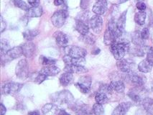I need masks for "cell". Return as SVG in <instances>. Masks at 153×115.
<instances>
[{"label":"cell","mask_w":153,"mask_h":115,"mask_svg":"<svg viewBox=\"0 0 153 115\" xmlns=\"http://www.w3.org/2000/svg\"><path fill=\"white\" fill-rule=\"evenodd\" d=\"M63 61L64 63H65V65H82L83 63H85L84 58H73L69 55H65L63 57Z\"/></svg>","instance_id":"21"},{"label":"cell","mask_w":153,"mask_h":115,"mask_svg":"<svg viewBox=\"0 0 153 115\" xmlns=\"http://www.w3.org/2000/svg\"><path fill=\"white\" fill-rule=\"evenodd\" d=\"M136 7L140 11H144V10H145V9L147 8L146 4L142 1H137V3L136 4Z\"/></svg>","instance_id":"41"},{"label":"cell","mask_w":153,"mask_h":115,"mask_svg":"<svg viewBox=\"0 0 153 115\" xmlns=\"http://www.w3.org/2000/svg\"><path fill=\"white\" fill-rule=\"evenodd\" d=\"M58 114H66V115H68V113H67L66 111H65L63 109H60L59 113H58Z\"/></svg>","instance_id":"47"},{"label":"cell","mask_w":153,"mask_h":115,"mask_svg":"<svg viewBox=\"0 0 153 115\" xmlns=\"http://www.w3.org/2000/svg\"><path fill=\"white\" fill-rule=\"evenodd\" d=\"M95 101L97 103L104 104L108 102V96L106 93H104V92L99 91L96 94L95 96Z\"/></svg>","instance_id":"31"},{"label":"cell","mask_w":153,"mask_h":115,"mask_svg":"<svg viewBox=\"0 0 153 115\" xmlns=\"http://www.w3.org/2000/svg\"><path fill=\"white\" fill-rule=\"evenodd\" d=\"M153 64L151 63L150 61H149L148 59H146L143 60L139 63L138 65V70H140V72L142 73H149L152 70Z\"/></svg>","instance_id":"23"},{"label":"cell","mask_w":153,"mask_h":115,"mask_svg":"<svg viewBox=\"0 0 153 115\" xmlns=\"http://www.w3.org/2000/svg\"><path fill=\"white\" fill-rule=\"evenodd\" d=\"M122 35L110 45V50H111V53L117 61L122 59L124 57L126 53L129 52V47H130L129 41L122 38Z\"/></svg>","instance_id":"1"},{"label":"cell","mask_w":153,"mask_h":115,"mask_svg":"<svg viewBox=\"0 0 153 115\" xmlns=\"http://www.w3.org/2000/svg\"><path fill=\"white\" fill-rule=\"evenodd\" d=\"M0 22H1V33H2L3 32L6 30V27H7L6 22L4 20V19H3L2 17H0Z\"/></svg>","instance_id":"42"},{"label":"cell","mask_w":153,"mask_h":115,"mask_svg":"<svg viewBox=\"0 0 153 115\" xmlns=\"http://www.w3.org/2000/svg\"><path fill=\"white\" fill-rule=\"evenodd\" d=\"M54 38L56 40V43L60 47H66L68 44L69 39L66 34L61 31H57L54 33Z\"/></svg>","instance_id":"15"},{"label":"cell","mask_w":153,"mask_h":115,"mask_svg":"<svg viewBox=\"0 0 153 115\" xmlns=\"http://www.w3.org/2000/svg\"><path fill=\"white\" fill-rule=\"evenodd\" d=\"M60 109H58L55 104H46L42 108V112L43 114H58Z\"/></svg>","instance_id":"20"},{"label":"cell","mask_w":153,"mask_h":115,"mask_svg":"<svg viewBox=\"0 0 153 115\" xmlns=\"http://www.w3.org/2000/svg\"><path fill=\"white\" fill-rule=\"evenodd\" d=\"M42 13H43L42 8L40 5L37 7H30L27 11V17H31V18L41 17Z\"/></svg>","instance_id":"24"},{"label":"cell","mask_w":153,"mask_h":115,"mask_svg":"<svg viewBox=\"0 0 153 115\" xmlns=\"http://www.w3.org/2000/svg\"><path fill=\"white\" fill-rule=\"evenodd\" d=\"M13 3L15 7L22 10H25V11H27L30 9L28 4L26 2H25L24 1H22V0H14Z\"/></svg>","instance_id":"34"},{"label":"cell","mask_w":153,"mask_h":115,"mask_svg":"<svg viewBox=\"0 0 153 115\" xmlns=\"http://www.w3.org/2000/svg\"><path fill=\"white\" fill-rule=\"evenodd\" d=\"M64 70L72 73H85L88 72V69L82 65H66Z\"/></svg>","instance_id":"16"},{"label":"cell","mask_w":153,"mask_h":115,"mask_svg":"<svg viewBox=\"0 0 153 115\" xmlns=\"http://www.w3.org/2000/svg\"><path fill=\"white\" fill-rule=\"evenodd\" d=\"M28 62L26 59L20 60L16 66V76L21 80H25L29 76Z\"/></svg>","instance_id":"4"},{"label":"cell","mask_w":153,"mask_h":115,"mask_svg":"<svg viewBox=\"0 0 153 115\" xmlns=\"http://www.w3.org/2000/svg\"><path fill=\"white\" fill-rule=\"evenodd\" d=\"M147 59H148L153 64V47H149V50H147Z\"/></svg>","instance_id":"40"},{"label":"cell","mask_w":153,"mask_h":115,"mask_svg":"<svg viewBox=\"0 0 153 115\" xmlns=\"http://www.w3.org/2000/svg\"><path fill=\"white\" fill-rule=\"evenodd\" d=\"M39 61L43 65H55L56 63V61L53 58H51L49 57H46L44 56H40V58H39Z\"/></svg>","instance_id":"32"},{"label":"cell","mask_w":153,"mask_h":115,"mask_svg":"<svg viewBox=\"0 0 153 115\" xmlns=\"http://www.w3.org/2000/svg\"><path fill=\"white\" fill-rule=\"evenodd\" d=\"M86 54V50H85L83 47H79V46H71V47H68V55H69L73 58H85Z\"/></svg>","instance_id":"9"},{"label":"cell","mask_w":153,"mask_h":115,"mask_svg":"<svg viewBox=\"0 0 153 115\" xmlns=\"http://www.w3.org/2000/svg\"><path fill=\"white\" fill-rule=\"evenodd\" d=\"M127 76L129 78V81H130L134 86H143L144 84H145V77L140 75V74L135 73V72H133L132 70L129 72V73H127Z\"/></svg>","instance_id":"14"},{"label":"cell","mask_w":153,"mask_h":115,"mask_svg":"<svg viewBox=\"0 0 153 115\" xmlns=\"http://www.w3.org/2000/svg\"><path fill=\"white\" fill-rule=\"evenodd\" d=\"M39 34V31L37 30H27L25 31L22 33L23 38H25V40H27V41H31L33 40L37 35Z\"/></svg>","instance_id":"28"},{"label":"cell","mask_w":153,"mask_h":115,"mask_svg":"<svg viewBox=\"0 0 153 115\" xmlns=\"http://www.w3.org/2000/svg\"><path fill=\"white\" fill-rule=\"evenodd\" d=\"M31 7H37L40 5V0H27Z\"/></svg>","instance_id":"43"},{"label":"cell","mask_w":153,"mask_h":115,"mask_svg":"<svg viewBox=\"0 0 153 115\" xmlns=\"http://www.w3.org/2000/svg\"><path fill=\"white\" fill-rule=\"evenodd\" d=\"M91 0H81V2H80V7L82 10H86L90 4Z\"/></svg>","instance_id":"39"},{"label":"cell","mask_w":153,"mask_h":115,"mask_svg":"<svg viewBox=\"0 0 153 115\" xmlns=\"http://www.w3.org/2000/svg\"><path fill=\"white\" fill-rule=\"evenodd\" d=\"M107 10V1L106 0H97L94 3L92 11L98 15H102Z\"/></svg>","instance_id":"10"},{"label":"cell","mask_w":153,"mask_h":115,"mask_svg":"<svg viewBox=\"0 0 153 115\" xmlns=\"http://www.w3.org/2000/svg\"><path fill=\"white\" fill-rule=\"evenodd\" d=\"M67 17L66 12L64 10H58L53 14L51 17V22H52L53 26L57 28L63 27L65 24V19Z\"/></svg>","instance_id":"6"},{"label":"cell","mask_w":153,"mask_h":115,"mask_svg":"<svg viewBox=\"0 0 153 115\" xmlns=\"http://www.w3.org/2000/svg\"><path fill=\"white\" fill-rule=\"evenodd\" d=\"M140 33H141V36L142 38H143V40H147V39L149 38V30L147 29V28H144L140 32Z\"/></svg>","instance_id":"38"},{"label":"cell","mask_w":153,"mask_h":115,"mask_svg":"<svg viewBox=\"0 0 153 115\" xmlns=\"http://www.w3.org/2000/svg\"><path fill=\"white\" fill-rule=\"evenodd\" d=\"M117 66L120 70L124 73H129L132 70L133 66H134V63L132 62L129 61L127 59H121L118 60L117 63Z\"/></svg>","instance_id":"11"},{"label":"cell","mask_w":153,"mask_h":115,"mask_svg":"<svg viewBox=\"0 0 153 115\" xmlns=\"http://www.w3.org/2000/svg\"><path fill=\"white\" fill-rule=\"evenodd\" d=\"M10 49V45L7 40L2 39L1 41V56L5 55Z\"/></svg>","instance_id":"35"},{"label":"cell","mask_w":153,"mask_h":115,"mask_svg":"<svg viewBox=\"0 0 153 115\" xmlns=\"http://www.w3.org/2000/svg\"><path fill=\"white\" fill-rule=\"evenodd\" d=\"M81 40H83V41L85 42V43L88 44V45H93V44L95 42V40L94 39L92 38V37L88 36V34L86 35H82V37L81 38Z\"/></svg>","instance_id":"37"},{"label":"cell","mask_w":153,"mask_h":115,"mask_svg":"<svg viewBox=\"0 0 153 115\" xmlns=\"http://www.w3.org/2000/svg\"><path fill=\"white\" fill-rule=\"evenodd\" d=\"M22 55L23 51L22 46H16V47L10 48L8 50V52L5 55H3V56H5V57H6L7 61H11V60H14L17 58H19Z\"/></svg>","instance_id":"13"},{"label":"cell","mask_w":153,"mask_h":115,"mask_svg":"<svg viewBox=\"0 0 153 115\" xmlns=\"http://www.w3.org/2000/svg\"><path fill=\"white\" fill-rule=\"evenodd\" d=\"M74 73L70 72H65L62 74L59 78L60 84L63 86H67L70 85L74 81Z\"/></svg>","instance_id":"22"},{"label":"cell","mask_w":153,"mask_h":115,"mask_svg":"<svg viewBox=\"0 0 153 115\" xmlns=\"http://www.w3.org/2000/svg\"><path fill=\"white\" fill-rule=\"evenodd\" d=\"M23 56L25 58H30L35 55L36 51V46L31 41H28L22 45Z\"/></svg>","instance_id":"12"},{"label":"cell","mask_w":153,"mask_h":115,"mask_svg":"<svg viewBox=\"0 0 153 115\" xmlns=\"http://www.w3.org/2000/svg\"><path fill=\"white\" fill-rule=\"evenodd\" d=\"M131 41L133 44L137 46H144L145 45V40L142 38L140 32L136 31L131 35Z\"/></svg>","instance_id":"27"},{"label":"cell","mask_w":153,"mask_h":115,"mask_svg":"<svg viewBox=\"0 0 153 115\" xmlns=\"http://www.w3.org/2000/svg\"><path fill=\"white\" fill-rule=\"evenodd\" d=\"M142 106L145 111L149 114H153V99L146 97V98L142 101Z\"/></svg>","instance_id":"26"},{"label":"cell","mask_w":153,"mask_h":115,"mask_svg":"<svg viewBox=\"0 0 153 115\" xmlns=\"http://www.w3.org/2000/svg\"><path fill=\"white\" fill-rule=\"evenodd\" d=\"M131 107V104L129 102H124L119 104L117 107L115 108L114 110L112 112L114 115H124L127 112L129 108Z\"/></svg>","instance_id":"19"},{"label":"cell","mask_w":153,"mask_h":115,"mask_svg":"<svg viewBox=\"0 0 153 115\" xmlns=\"http://www.w3.org/2000/svg\"><path fill=\"white\" fill-rule=\"evenodd\" d=\"M65 0H54V4L56 6H60L64 4Z\"/></svg>","instance_id":"44"},{"label":"cell","mask_w":153,"mask_h":115,"mask_svg":"<svg viewBox=\"0 0 153 115\" xmlns=\"http://www.w3.org/2000/svg\"><path fill=\"white\" fill-rule=\"evenodd\" d=\"M89 25L94 33L96 34H99L103 28V19L101 15H96L93 16L89 20Z\"/></svg>","instance_id":"8"},{"label":"cell","mask_w":153,"mask_h":115,"mask_svg":"<svg viewBox=\"0 0 153 115\" xmlns=\"http://www.w3.org/2000/svg\"><path fill=\"white\" fill-rule=\"evenodd\" d=\"M47 77H48L47 76L45 75V74L39 72L36 76L35 77V79H33V81L37 84H42V83L43 82V81H45L46 79H47Z\"/></svg>","instance_id":"36"},{"label":"cell","mask_w":153,"mask_h":115,"mask_svg":"<svg viewBox=\"0 0 153 115\" xmlns=\"http://www.w3.org/2000/svg\"><path fill=\"white\" fill-rule=\"evenodd\" d=\"M22 87V84L19 83L10 82L2 86V92L5 95H11L18 93Z\"/></svg>","instance_id":"7"},{"label":"cell","mask_w":153,"mask_h":115,"mask_svg":"<svg viewBox=\"0 0 153 115\" xmlns=\"http://www.w3.org/2000/svg\"><path fill=\"white\" fill-rule=\"evenodd\" d=\"M75 86L83 93H88L90 91L91 86V78L88 76H81L79 81L76 83Z\"/></svg>","instance_id":"5"},{"label":"cell","mask_w":153,"mask_h":115,"mask_svg":"<svg viewBox=\"0 0 153 115\" xmlns=\"http://www.w3.org/2000/svg\"><path fill=\"white\" fill-rule=\"evenodd\" d=\"M6 111H7L6 107H4V104H1V115L5 114H6Z\"/></svg>","instance_id":"45"},{"label":"cell","mask_w":153,"mask_h":115,"mask_svg":"<svg viewBox=\"0 0 153 115\" xmlns=\"http://www.w3.org/2000/svg\"><path fill=\"white\" fill-rule=\"evenodd\" d=\"M76 29L81 35H86L89 32V26L83 19H76Z\"/></svg>","instance_id":"17"},{"label":"cell","mask_w":153,"mask_h":115,"mask_svg":"<svg viewBox=\"0 0 153 115\" xmlns=\"http://www.w3.org/2000/svg\"><path fill=\"white\" fill-rule=\"evenodd\" d=\"M137 1H142V0H137Z\"/></svg>","instance_id":"50"},{"label":"cell","mask_w":153,"mask_h":115,"mask_svg":"<svg viewBox=\"0 0 153 115\" xmlns=\"http://www.w3.org/2000/svg\"><path fill=\"white\" fill-rule=\"evenodd\" d=\"M151 88H152V91L153 92V83L152 84V86H151Z\"/></svg>","instance_id":"49"},{"label":"cell","mask_w":153,"mask_h":115,"mask_svg":"<svg viewBox=\"0 0 153 115\" xmlns=\"http://www.w3.org/2000/svg\"><path fill=\"white\" fill-rule=\"evenodd\" d=\"M127 1H129V0H120V4H122V3H124Z\"/></svg>","instance_id":"48"},{"label":"cell","mask_w":153,"mask_h":115,"mask_svg":"<svg viewBox=\"0 0 153 115\" xmlns=\"http://www.w3.org/2000/svg\"><path fill=\"white\" fill-rule=\"evenodd\" d=\"M40 73L45 74L47 76H55L58 75L60 72L59 68L55 66L54 65H45L40 70Z\"/></svg>","instance_id":"18"},{"label":"cell","mask_w":153,"mask_h":115,"mask_svg":"<svg viewBox=\"0 0 153 115\" xmlns=\"http://www.w3.org/2000/svg\"><path fill=\"white\" fill-rule=\"evenodd\" d=\"M126 15H127V11H124L123 13L121 15L117 22V25L118 27L119 30L122 33H124V28H125V23H126Z\"/></svg>","instance_id":"29"},{"label":"cell","mask_w":153,"mask_h":115,"mask_svg":"<svg viewBox=\"0 0 153 115\" xmlns=\"http://www.w3.org/2000/svg\"><path fill=\"white\" fill-rule=\"evenodd\" d=\"M39 114H40V113H39V111H30V112L28 113V114H32V115H35V114L38 115Z\"/></svg>","instance_id":"46"},{"label":"cell","mask_w":153,"mask_h":115,"mask_svg":"<svg viewBox=\"0 0 153 115\" xmlns=\"http://www.w3.org/2000/svg\"><path fill=\"white\" fill-rule=\"evenodd\" d=\"M51 99L56 104L70 105L74 102V97L70 91L68 90H63L51 95Z\"/></svg>","instance_id":"2"},{"label":"cell","mask_w":153,"mask_h":115,"mask_svg":"<svg viewBox=\"0 0 153 115\" xmlns=\"http://www.w3.org/2000/svg\"><path fill=\"white\" fill-rule=\"evenodd\" d=\"M146 95V91L143 86H135L134 88H131L128 92V96L135 103H142L145 99Z\"/></svg>","instance_id":"3"},{"label":"cell","mask_w":153,"mask_h":115,"mask_svg":"<svg viewBox=\"0 0 153 115\" xmlns=\"http://www.w3.org/2000/svg\"><path fill=\"white\" fill-rule=\"evenodd\" d=\"M103 104L97 103L94 104L92 108V111H93V114H97V115H101L104 114V109L103 107Z\"/></svg>","instance_id":"33"},{"label":"cell","mask_w":153,"mask_h":115,"mask_svg":"<svg viewBox=\"0 0 153 115\" xmlns=\"http://www.w3.org/2000/svg\"><path fill=\"white\" fill-rule=\"evenodd\" d=\"M110 87L113 91H116L117 93H123L124 89H125V86L123 81L121 80L117 81H112L109 84Z\"/></svg>","instance_id":"25"},{"label":"cell","mask_w":153,"mask_h":115,"mask_svg":"<svg viewBox=\"0 0 153 115\" xmlns=\"http://www.w3.org/2000/svg\"><path fill=\"white\" fill-rule=\"evenodd\" d=\"M146 16H147V14L144 11L137 12L134 15V21L139 25H143L145 22Z\"/></svg>","instance_id":"30"}]
</instances>
